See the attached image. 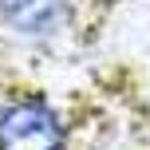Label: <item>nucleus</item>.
Listing matches in <instances>:
<instances>
[{"instance_id": "1", "label": "nucleus", "mask_w": 150, "mask_h": 150, "mask_svg": "<svg viewBox=\"0 0 150 150\" xmlns=\"http://www.w3.org/2000/svg\"><path fill=\"white\" fill-rule=\"evenodd\" d=\"M0 150H67V122L40 91H20L0 103Z\"/></svg>"}, {"instance_id": "2", "label": "nucleus", "mask_w": 150, "mask_h": 150, "mask_svg": "<svg viewBox=\"0 0 150 150\" xmlns=\"http://www.w3.org/2000/svg\"><path fill=\"white\" fill-rule=\"evenodd\" d=\"M75 16V0H0V28L28 44L63 36Z\"/></svg>"}]
</instances>
